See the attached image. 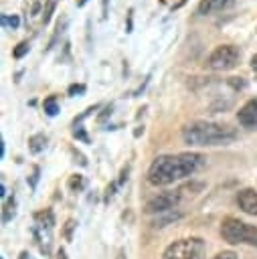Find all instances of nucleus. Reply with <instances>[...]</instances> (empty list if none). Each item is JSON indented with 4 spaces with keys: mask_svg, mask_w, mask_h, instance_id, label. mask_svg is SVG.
<instances>
[{
    "mask_svg": "<svg viewBox=\"0 0 257 259\" xmlns=\"http://www.w3.org/2000/svg\"><path fill=\"white\" fill-rule=\"evenodd\" d=\"M202 162H204V156L196 152L158 156L148 170V182L152 186H168L176 180H182L194 174L202 166Z\"/></svg>",
    "mask_w": 257,
    "mask_h": 259,
    "instance_id": "1",
    "label": "nucleus"
},
{
    "mask_svg": "<svg viewBox=\"0 0 257 259\" xmlns=\"http://www.w3.org/2000/svg\"><path fill=\"white\" fill-rule=\"evenodd\" d=\"M237 138V130L227 123L190 121L182 127V140L188 146H225Z\"/></svg>",
    "mask_w": 257,
    "mask_h": 259,
    "instance_id": "2",
    "label": "nucleus"
},
{
    "mask_svg": "<svg viewBox=\"0 0 257 259\" xmlns=\"http://www.w3.org/2000/svg\"><path fill=\"white\" fill-rule=\"evenodd\" d=\"M221 237L231 245H251L257 247V227L243 223L235 217H227L221 223Z\"/></svg>",
    "mask_w": 257,
    "mask_h": 259,
    "instance_id": "3",
    "label": "nucleus"
},
{
    "mask_svg": "<svg viewBox=\"0 0 257 259\" xmlns=\"http://www.w3.org/2000/svg\"><path fill=\"white\" fill-rule=\"evenodd\" d=\"M206 245L200 237H186L170 243L162 251V259H204Z\"/></svg>",
    "mask_w": 257,
    "mask_h": 259,
    "instance_id": "4",
    "label": "nucleus"
},
{
    "mask_svg": "<svg viewBox=\"0 0 257 259\" xmlns=\"http://www.w3.org/2000/svg\"><path fill=\"white\" fill-rule=\"evenodd\" d=\"M241 53L235 45H219L210 55H208V69L212 71H231L239 65Z\"/></svg>",
    "mask_w": 257,
    "mask_h": 259,
    "instance_id": "5",
    "label": "nucleus"
},
{
    "mask_svg": "<svg viewBox=\"0 0 257 259\" xmlns=\"http://www.w3.org/2000/svg\"><path fill=\"white\" fill-rule=\"evenodd\" d=\"M180 200V192H158L146 202V212L148 214H162L168 210H174V206Z\"/></svg>",
    "mask_w": 257,
    "mask_h": 259,
    "instance_id": "6",
    "label": "nucleus"
},
{
    "mask_svg": "<svg viewBox=\"0 0 257 259\" xmlns=\"http://www.w3.org/2000/svg\"><path fill=\"white\" fill-rule=\"evenodd\" d=\"M237 119L243 127L247 130H257V97L249 99L239 111H237Z\"/></svg>",
    "mask_w": 257,
    "mask_h": 259,
    "instance_id": "7",
    "label": "nucleus"
},
{
    "mask_svg": "<svg viewBox=\"0 0 257 259\" xmlns=\"http://www.w3.org/2000/svg\"><path fill=\"white\" fill-rule=\"evenodd\" d=\"M237 204L247 214H257V190L255 188H243L237 192Z\"/></svg>",
    "mask_w": 257,
    "mask_h": 259,
    "instance_id": "8",
    "label": "nucleus"
},
{
    "mask_svg": "<svg viewBox=\"0 0 257 259\" xmlns=\"http://www.w3.org/2000/svg\"><path fill=\"white\" fill-rule=\"evenodd\" d=\"M235 0H200L198 6H196V14L200 16H206V14H212V12H221L229 6H233Z\"/></svg>",
    "mask_w": 257,
    "mask_h": 259,
    "instance_id": "9",
    "label": "nucleus"
},
{
    "mask_svg": "<svg viewBox=\"0 0 257 259\" xmlns=\"http://www.w3.org/2000/svg\"><path fill=\"white\" fill-rule=\"evenodd\" d=\"M178 219H182V212H178L176 208L174 210H168V212H162V214H158L154 221H152V227H166V225H170V223H174V221H178Z\"/></svg>",
    "mask_w": 257,
    "mask_h": 259,
    "instance_id": "10",
    "label": "nucleus"
},
{
    "mask_svg": "<svg viewBox=\"0 0 257 259\" xmlns=\"http://www.w3.org/2000/svg\"><path fill=\"white\" fill-rule=\"evenodd\" d=\"M34 223H36L40 229H53V225H55V217H53V210H51V208L38 210V212L34 214Z\"/></svg>",
    "mask_w": 257,
    "mask_h": 259,
    "instance_id": "11",
    "label": "nucleus"
},
{
    "mask_svg": "<svg viewBox=\"0 0 257 259\" xmlns=\"http://www.w3.org/2000/svg\"><path fill=\"white\" fill-rule=\"evenodd\" d=\"M45 146H47V136H45V134H34V136H30V140H28V150H30L32 154H40V152L45 150Z\"/></svg>",
    "mask_w": 257,
    "mask_h": 259,
    "instance_id": "12",
    "label": "nucleus"
},
{
    "mask_svg": "<svg viewBox=\"0 0 257 259\" xmlns=\"http://www.w3.org/2000/svg\"><path fill=\"white\" fill-rule=\"evenodd\" d=\"M16 214V198L10 196L6 202H4V208H2V223H8L12 221V217Z\"/></svg>",
    "mask_w": 257,
    "mask_h": 259,
    "instance_id": "13",
    "label": "nucleus"
},
{
    "mask_svg": "<svg viewBox=\"0 0 257 259\" xmlns=\"http://www.w3.org/2000/svg\"><path fill=\"white\" fill-rule=\"evenodd\" d=\"M42 109H45V113L47 115H51V117H55L57 113H59V105H57V95H49L45 101H42Z\"/></svg>",
    "mask_w": 257,
    "mask_h": 259,
    "instance_id": "14",
    "label": "nucleus"
},
{
    "mask_svg": "<svg viewBox=\"0 0 257 259\" xmlns=\"http://www.w3.org/2000/svg\"><path fill=\"white\" fill-rule=\"evenodd\" d=\"M67 186H69V190H73V192H81V190L85 188V178H83L81 174H73V176H69Z\"/></svg>",
    "mask_w": 257,
    "mask_h": 259,
    "instance_id": "15",
    "label": "nucleus"
},
{
    "mask_svg": "<svg viewBox=\"0 0 257 259\" xmlns=\"http://www.w3.org/2000/svg\"><path fill=\"white\" fill-rule=\"evenodd\" d=\"M55 6H57V0H47V4H45V8H42V24H49Z\"/></svg>",
    "mask_w": 257,
    "mask_h": 259,
    "instance_id": "16",
    "label": "nucleus"
},
{
    "mask_svg": "<svg viewBox=\"0 0 257 259\" xmlns=\"http://www.w3.org/2000/svg\"><path fill=\"white\" fill-rule=\"evenodd\" d=\"M28 49H30L28 40H22V42H18V45L14 47V51H12V57H14V59H22V57L28 53Z\"/></svg>",
    "mask_w": 257,
    "mask_h": 259,
    "instance_id": "17",
    "label": "nucleus"
},
{
    "mask_svg": "<svg viewBox=\"0 0 257 259\" xmlns=\"http://www.w3.org/2000/svg\"><path fill=\"white\" fill-rule=\"evenodd\" d=\"M0 22H2V26H10V28H18V24H20V18H18L16 14H12V16H6V14H2V18H0Z\"/></svg>",
    "mask_w": 257,
    "mask_h": 259,
    "instance_id": "18",
    "label": "nucleus"
},
{
    "mask_svg": "<svg viewBox=\"0 0 257 259\" xmlns=\"http://www.w3.org/2000/svg\"><path fill=\"white\" fill-rule=\"evenodd\" d=\"M85 89H87V87H85L83 83H73V85L67 89V93H69L71 97H75V95H81V93H85Z\"/></svg>",
    "mask_w": 257,
    "mask_h": 259,
    "instance_id": "19",
    "label": "nucleus"
},
{
    "mask_svg": "<svg viewBox=\"0 0 257 259\" xmlns=\"http://www.w3.org/2000/svg\"><path fill=\"white\" fill-rule=\"evenodd\" d=\"M99 107H101V105H99V103H95V105H91V107H87V109H85V111H83V113H81V115H77V117H75V121H73V123H75V125H77V123H79V121H83V119H85V117H87V115H91V113H93V111H97V109H99Z\"/></svg>",
    "mask_w": 257,
    "mask_h": 259,
    "instance_id": "20",
    "label": "nucleus"
},
{
    "mask_svg": "<svg viewBox=\"0 0 257 259\" xmlns=\"http://www.w3.org/2000/svg\"><path fill=\"white\" fill-rule=\"evenodd\" d=\"M73 136H75L77 140H81V142H89V138H87V134H85V130H83L81 125H79V127H77V125L73 127Z\"/></svg>",
    "mask_w": 257,
    "mask_h": 259,
    "instance_id": "21",
    "label": "nucleus"
},
{
    "mask_svg": "<svg viewBox=\"0 0 257 259\" xmlns=\"http://www.w3.org/2000/svg\"><path fill=\"white\" fill-rule=\"evenodd\" d=\"M115 182H111V184H107V188H105V196H103V202H109L111 198H113V194H115Z\"/></svg>",
    "mask_w": 257,
    "mask_h": 259,
    "instance_id": "22",
    "label": "nucleus"
},
{
    "mask_svg": "<svg viewBox=\"0 0 257 259\" xmlns=\"http://www.w3.org/2000/svg\"><path fill=\"white\" fill-rule=\"evenodd\" d=\"M77 225H75V221L73 219H69L67 223H65V229H63V235H65V239H71V233H73V229H75Z\"/></svg>",
    "mask_w": 257,
    "mask_h": 259,
    "instance_id": "23",
    "label": "nucleus"
},
{
    "mask_svg": "<svg viewBox=\"0 0 257 259\" xmlns=\"http://www.w3.org/2000/svg\"><path fill=\"white\" fill-rule=\"evenodd\" d=\"M212 259H237V253H235V251H221V253H217Z\"/></svg>",
    "mask_w": 257,
    "mask_h": 259,
    "instance_id": "24",
    "label": "nucleus"
},
{
    "mask_svg": "<svg viewBox=\"0 0 257 259\" xmlns=\"http://www.w3.org/2000/svg\"><path fill=\"white\" fill-rule=\"evenodd\" d=\"M38 174H40V168H38V166H34V168H32L30 182H28V184H30V188H34V186H36V182H38Z\"/></svg>",
    "mask_w": 257,
    "mask_h": 259,
    "instance_id": "25",
    "label": "nucleus"
},
{
    "mask_svg": "<svg viewBox=\"0 0 257 259\" xmlns=\"http://www.w3.org/2000/svg\"><path fill=\"white\" fill-rule=\"evenodd\" d=\"M111 109H113V107H111V105H107V107L103 109V113L97 117V121H99V123H103V121H105V117H107V115H111Z\"/></svg>",
    "mask_w": 257,
    "mask_h": 259,
    "instance_id": "26",
    "label": "nucleus"
},
{
    "mask_svg": "<svg viewBox=\"0 0 257 259\" xmlns=\"http://www.w3.org/2000/svg\"><path fill=\"white\" fill-rule=\"evenodd\" d=\"M127 170H130V168H123V170H121V176H119V180H117V184H123V182L127 180Z\"/></svg>",
    "mask_w": 257,
    "mask_h": 259,
    "instance_id": "27",
    "label": "nucleus"
},
{
    "mask_svg": "<svg viewBox=\"0 0 257 259\" xmlns=\"http://www.w3.org/2000/svg\"><path fill=\"white\" fill-rule=\"evenodd\" d=\"M251 69L257 73V55H253V59H251Z\"/></svg>",
    "mask_w": 257,
    "mask_h": 259,
    "instance_id": "28",
    "label": "nucleus"
},
{
    "mask_svg": "<svg viewBox=\"0 0 257 259\" xmlns=\"http://www.w3.org/2000/svg\"><path fill=\"white\" fill-rule=\"evenodd\" d=\"M57 259H67V253H65V249H59V253H57Z\"/></svg>",
    "mask_w": 257,
    "mask_h": 259,
    "instance_id": "29",
    "label": "nucleus"
},
{
    "mask_svg": "<svg viewBox=\"0 0 257 259\" xmlns=\"http://www.w3.org/2000/svg\"><path fill=\"white\" fill-rule=\"evenodd\" d=\"M0 196H2V198L6 196V188H4V182H0Z\"/></svg>",
    "mask_w": 257,
    "mask_h": 259,
    "instance_id": "30",
    "label": "nucleus"
},
{
    "mask_svg": "<svg viewBox=\"0 0 257 259\" xmlns=\"http://www.w3.org/2000/svg\"><path fill=\"white\" fill-rule=\"evenodd\" d=\"M4 156V140H0V158Z\"/></svg>",
    "mask_w": 257,
    "mask_h": 259,
    "instance_id": "31",
    "label": "nucleus"
},
{
    "mask_svg": "<svg viewBox=\"0 0 257 259\" xmlns=\"http://www.w3.org/2000/svg\"><path fill=\"white\" fill-rule=\"evenodd\" d=\"M18 259H28V253H26V251H20V255H18Z\"/></svg>",
    "mask_w": 257,
    "mask_h": 259,
    "instance_id": "32",
    "label": "nucleus"
},
{
    "mask_svg": "<svg viewBox=\"0 0 257 259\" xmlns=\"http://www.w3.org/2000/svg\"><path fill=\"white\" fill-rule=\"evenodd\" d=\"M105 14H107V0H103V18H105Z\"/></svg>",
    "mask_w": 257,
    "mask_h": 259,
    "instance_id": "33",
    "label": "nucleus"
},
{
    "mask_svg": "<svg viewBox=\"0 0 257 259\" xmlns=\"http://www.w3.org/2000/svg\"><path fill=\"white\" fill-rule=\"evenodd\" d=\"M85 2H87V0H79V2H77V6H83Z\"/></svg>",
    "mask_w": 257,
    "mask_h": 259,
    "instance_id": "34",
    "label": "nucleus"
},
{
    "mask_svg": "<svg viewBox=\"0 0 257 259\" xmlns=\"http://www.w3.org/2000/svg\"><path fill=\"white\" fill-rule=\"evenodd\" d=\"M117 259H125V257H123V253H119V255H117Z\"/></svg>",
    "mask_w": 257,
    "mask_h": 259,
    "instance_id": "35",
    "label": "nucleus"
}]
</instances>
